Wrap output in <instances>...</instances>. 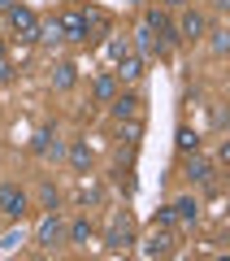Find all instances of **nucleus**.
<instances>
[{"mask_svg":"<svg viewBox=\"0 0 230 261\" xmlns=\"http://www.w3.org/2000/svg\"><path fill=\"white\" fill-rule=\"evenodd\" d=\"M118 61H122V70H118V74L126 79V83H135V79L143 74V53H126V57H118Z\"/></svg>","mask_w":230,"mask_h":261,"instance_id":"423d86ee","label":"nucleus"},{"mask_svg":"<svg viewBox=\"0 0 230 261\" xmlns=\"http://www.w3.org/2000/svg\"><path fill=\"white\" fill-rule=\"evenodd\" d=\"M9 27L18 31L22 44H35V39H39V22H35V13L22 9V5H13V9H9Z\"/></svg>","mask_w":230,"mask_h":261,"instance_id":"f03ea898","label":"nucleus"},{"mask_svg":"<svg viewBox=\"0 0 230 261\" xmlns=\"http://www.w3.org/2000/svg\"><path fill=\"white\" fill-rule=\"evenodd\" d=\"M35 240L44 244V248H52V244H61V240H65V226H61V218H56V209H52V214L44 218V222H39Z\"/></svg>","mask_w":230,"mask_h":261,"instance_id":"7ed1b4c3","label":"nucleus"},{"mask_svg":"<svg viewBox=\"0 0 230 261\" xmlns=\"http://www.w3.org/2000/svg\"><path fill=\"white\" fill-rule=\"evenodd\" d=\"M31 148H35V152H56V157H61V144H52V126H44V130H39V135H35V140H31Z\"/></svg>","mask_w":230,"mask_h":261,"instance_id":"9b49d317","label":"nucleus"},{"mask_svg":"<svg viewBox=\"0 0 230 261\" xmlns=\"http://www.w3.org/2000/svg\"><path fill=\"white\" fill-rule=\"evenodd\" d=\"M178 31H183L187 39H200V35H204V18H200V13H183V22H178Z\"/></svg>","mask_w":230,"mask_h":261,"instance_id":"f8f14e48","label":"nucleus"},{"mask_svg":"<svg viewBox=\"0 0 230 261\" xmlns=\"http://www.w3.org/2000/svg\"><path fill=\"white\" fill-rule=\"evenodd\" d=\"M139 105H143V100H139V96H113V113H118V118L122 122H126V118H139Z\"/></svg>","mask_w":230,"mask_h":261,"instance_id":"0eeeda50","label":"nucleus"},{"mask_svg":"<svg viewBox=\"0 0 230 261\" xmlns=\"http://www.w3.org/2000/svg\"><path fill=\"white\" fill-rule=\"evenodd\" d=\"M161 5H174V9H178V5H187V0H161Z\"/></svg>","mask_w":230,"mask_h":261,"instance_id":"4be33fe9","label":"nucleus"},{"mask_svg":"<svg viewBox=\"0 0 230 261\" xmlns=\"http://www.w3.org/2000/svg\"><path fill=\"white\" fill-rule=\"evenodd\" d=\"M56 31H61V39H70V44L87 39V13L83 9H65L61 18H56Z\"/></svg>","mask_w":230,"mask_h":261,"instance_id":"f257e3e1","label":"nucleus"},{"mask_svg":"<svg viewBox=\"0 0 230 261\" xmlns=\"http://www.w3.org/2000/svg\"><path fill=\"white\" fill-rule=\"evenodd\" d=\"M174 218H178L174 209H161V214H157V226H174Z\"/></svg>","mask_w":230,"mask_h":261,"instance_id":"6ab92c4d","label":"nucleus"},{"mask_svg":"<svg viewBox=\"0 0 230 261\" xmlns=\"http://www.w3.org/2000/svg\"><path fill=\"white\" fill-rule=\"evenodd\" d=\"M174 214H178V218H187V222H191V218L200 214V209H195V200H178V205H174Z\"/></svg>","mask_w":230,"mask_h":261,"instance_id":"a211bd4d","label":"nucleus"},{"mask_svg":"<svg viewBox=\"0 0 230 261\" xmlns=\"http://www.w3.org/2000/svg\"><path fill=\"white\" fill-rule=\"evenodd\" d=\"M70 240L74 244H87V240H92V222H74L70 226Z\"/></svg>","mask_w":230,"mask_h":261,"instance_id":"dca6fc26","label":"nucleus"},{"mask_svg":"<svg viewBox=\"0 0 230 261\" xmlns=\"http://www.w3.org/2000/svg\"><path fill=\"white\" fill-rule=\"evenodd\" d=\"M70 161H74V170H92V148H87V144H74Z\"/></svg>","mask_w":230,"mask_h":261,"instance_id":"4468645a","label":"nucleus"},{"mask_svg":"<svg viewBox=\"0 0 230 261\" xmlns=\"http://www.w3.org/2000/svg\"><path fill=\"white\" fill-rule=\"evenodd\" d=\"M178 148H183V152H195V148H200V140H195V130H191V126L178 130Z\"/></svg>","mask_w":230,"mask_h":261,"instance_id":"2eb2a0df","label":"nucleus"},{"mask_svg":"<svg viewBox=\"0 0 230 261\" xmlns=\"http://www.w3.org/2000/svg\"><path fill=\"white\" fill-rule=\"evenodd\" d=\"M13 5H18V0H0V13H9V9H13Z\"/></svg>","mask_w":230,"mask_h":261,"instance_id":"412c9836","label":"nucleus"},{"mask_svg":"<svg viewBox=\"0 0 230 261\" xmlns=\"http://www.w3.org/2000/svg\"><path fill=\"white\" fill-rule=\"evenodd\" d=\"M169 244H174V240H169V235L157 226V235H152V240L143 244V257H165V252H169Z\"/></svg>","mask_w":230,"mask_h":261,"instance_id":"1a4fd4ad","label":"nucleus"},{"mask_svg":"<svg viewBox=\"0 0 230 261\" xmlns=\"http://www.w3.org/2000/svg\"><path fill=\"white\" fill-rule=\"evenodd\" d=\"M139 48H143V53H152V44H157V35H152V27H148V22H143V27H139Z\"/></svg>","mask_w":230,"mask_h":261,"instance_id":"f3484780","label":"nucleus"},{"mask_svg":"<svg viewBox=\"0 0 230 261\" xmlns=\"http://www.w3.org/2000/svg\"><path fill=\"white\" fill-rule=\"evenodd\" d=\"M92 96H96V100H113V96H118V79H113V74H100V79L92 83Z\"/></svg>","mask_w":230,"mask_h":261,"instance_id":"9d476101","label":"nucleus"},{"mask_svg":"<svg viewBox=\"0 0 230 261\" xmlns=\"http://www.w3.org/2000/svg\"><path fill=\"white\" fill-rule=\"evenodd\" d=\"M187 178L200 183V187H209V183H213V166H209L204 157H191V161H187Z\"/></svg>","mask_w":230,"mask_h":261,"instance_id":"39448f33","label":"nucleus"},{"mask_svg":"<svg viewBox=\"0 0 230 261\" xmlns=\"http://www.w3.org/2000/svg\"><path fill=\"white\" fill-rule=\"evenodd\" d=\"M130 244H135V235H130V222H118L109 231V248L113 252H122V248H130Z\"/></svg>","mask_w":230,"mask_h":261,"instance_id":"6e6552de","label":"nucleus"},{"mask_svg":"<svg viewBox=\"0 0 230 261\" xmlns=\"http://www.w3.org/2000/svg\"><path fill=\"white\" fill-rule=\"evenodd\" d=\"M52 87H56V92H65V87H74V65H70V61H61V65L52 70Z\"/></svg>","mask_w":230,"mask_h":261,"instance_id":"ddd939ff","label":"nucleus"},{"mask_svg":"<svg viewBox=\"0 0 230 261\" xmlns=\"http://www.w3.org/2000/svg\"><path fill=\"white\" fill-rule=\"evenodd\" d=\"M0 209H5V218H22L26 214V192L22 187H0Z\"/></svg>","mask_w":230,"mask_h":261,"instance_id":"20e7f679","label":"nucleus"},{"mask_svg":"<svg viewBox=\"0 0 230 261\" xmlns=\"http://www.w3.org/2000/svg\"><path fill=\"white\" fill-rule=\"evenodd\" d=\"M9 79H13V65L5 61V57H0V83H9Z\"/></svg>","mask_w":230,"mask_h":261,"instance_id":"aec40b11","label":"nucleus"}]
</instances>
